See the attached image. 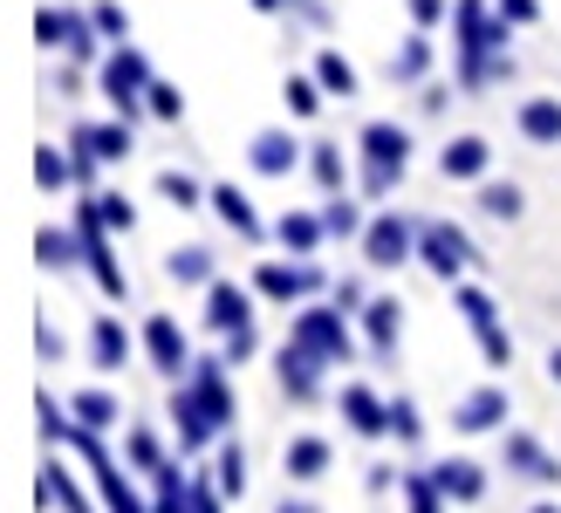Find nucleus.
<instances>
[{"label":"nucleus","instance_id":"nucleus-42","mask_svg":"<svg viewBox=\"0 0 561 513\" xmlns=\"http://www.w3.org/2000/svg\"><path fill=\"white\" fill-rule=\"evenodd\" d=\"M404 8H411V21H417V27H438L445 14H453V0H404Z\"/></svg>","mask_w":561,"mask_h":513},{"label":"nucleus","instance_id":"nucleus-19","mask_svg":"<svg viewBox=\"0 0 561 513\" xmlns=\"http://www.w3.org/2000/svg\"><path fill=\"white\" fill-rule=\"evenodd\" d=\"M343 418H350V432L356 438H377V432H390V404H377L363 384H343Z\"/></svg>","mask_w":561,"mask_h":513},{"label":"nucleus","instance_id":"nucleus-6","mask_svg":"<svg viewBox=\"0 0 561 513\" xmlns=\"http://www.w3.org/2000/svg\"><path fill=\"white\" fill-rule=\"evenodd\" d=\"M417 253V226L411 219H398V213H383V219H370L363 226V261H370L377 274H390V267H404Z\"/></svg>","mask_w":561,"mask_h":513},{"label":"nucleus","instance_id":"nucleus-43","mask_svg":"<svg viewBox=\"0 0 561 513\" xmlns=\"http://www.w3.org/2000/svg\"><path fill=\"white\" fill-rule=\"evenodd\" d=\"M124 452H130V459L145 466V472L158 466V438H151V432H130V438H124Z\"/></svg>","mask_w":561,"mask_h":513},{"label":"nucleus","instance_id":"nucleus-14","mask_svg":"<svg viewBox=\"0 0 561 513\" xmlns=\"http://www.w3.org/2000/svg\"><path fill=\"white\" fill-rule=\"evenodd\" d=\"M76 151L82 158H96V164H124L137 145H130V117H117V124H82L76 130Z\"/></svg>","mask_w":561,"mask_h":513},{"label":"nucleus","instance_id":"nucleus-35","mask_svg":"<svg viewBox=\"0 0 561 513\" xmlns=\"http://www.w3.org/2000/svg\"><path fill=\"white\" fill-rule=\"evenodd\" d=\"M390 432H398V445H417V438H425V424H417V404H411V397H390Z\"/></svg>","mask_w":561,"mask_h":513},{"label":"nucleus","instance_id":"nucleus-9","mask_svg":"<svg viewBox=\"0 0 561 513\" xmlns=\"http://www.w3.org/2000/svg\"><path fill=\"white\" fill-rule=\"evenodd\" d=\"M295 164H301V145L288 130H254L247 137V171H254V179H288Z\"/></svg>","mask_w":561,"mask_h":513},{"label":"nucleus","instance_id":"nucleus-27","mask_svg":"<svg viewBox=\"0 0 561 513\" xmlns=\"http://www.w3.org/2000/svg\"><path fill=\"white\" fill-rule=\"evenodd\" d=\"M322 233H329V226H322L316 213H280V226H274V240H280V247H295V253H316Z\"/></svg>","mask_w":561,"mask_h":513},{"label":"nucleus","instance_id":"nucleus-33","mask_svg":"<svg viewBox=\"0 0 561 513\" xmlns=\"http://www.w3.org/2000/svg\"><path fill=\"white\" fill-rule=\"evenodd\" d=\"M280 96H288V110H295V117H316L329 90H322L316 76H288V90H280Z\"/></svg>","mask_w":561,"mask_h":513},{"label":"nucleus","instance_id":"nucleus-28","mask_svg":"<svg viewBox=\"0 0 561 513\" xmlns=\"http://www.w3.org/2000/svg\"><path fill=\"white\" fill-rule=\"evenodd\" d=\"M398 493L411 500V513H445V493L432 472H398Z\"/></svg>","mask_w":561,"mask_h":513},{"label":"nucleus","instance_id":"nucleus-23","mask_svg":"<svg viewBox=\"0 0 561 513\" xmlns=\"http://www.w3.org/2000/svg\"><path fill=\"white\" fill-rule=\"evenodd\" d=\"M213 213L227 219V226H233V233H240L247 247L261 240V219H254V206H247V192H240V185H213Z\"/></svg>","mask_w":561,"mask_h":513},{"label":"nucleus","instance_id":"nucleus-26","mask_svg":"<svg viewBox=\"0 0 561 513\" xmlns=\"http://www.w3.org/2000/svg\"><path fill=\"white\" fill-rule=\"evenodd\" d=\"M316 82H322L329 96H356V82H363V76H356V62H350L343 48H322V55H316Z\"/></svg>","mask_w":561,"mask_h":513},{"label":"nucleus","instance_id":"nucleus-37","mask_svg":"<svg viewBox=\"0 0 561 513\" xmlns=\"http://www.w3.org/2000/svg\"><path fill=\"white\" fill-rule=\"evenodd\" d=\"M145 110H151L158 124H179V117H185V96L172 90V82H151V96H145Z\"/></svg>","mask_w":561,"mask_h":513},{"label":"nucleus","instance_id":"nucleus-5","mask_svg":"<svg viewBox=\"0 0 561 513\" xmlns=\"http://www.w3.org/2000/svg\"><path fill=\"white\" fill-rule=\"evenodd\" d=\"M417 261H425L438 281H459L472 261H480V253H472V240L459 233V226H445V219H425V226H417Z\"/></svg>","mask_w":561,"mask_h":513},{"label":"nucleus","instance_id":"nucleus-16","mask_svg":"<svg viewBox=\"0 0 561 513\" xmlns=\"http://www.w3.org/2000/svg\"><path fill=\"white\" fill-rule=\"evenodd\" d=\"M438 171L445 179H493V145L486 137H453V145H438Z\"/></svg>","mask_w":561,"mask_h":513},{"label":"nucleus","instance_id":"nucleus-22","mask_svg":"<svg viewBox=\"0 0 561 513\" xmlns=\"http://www.w3.org/2000/svg\"><path fill=\"white\" fill-rule=\"evenodd\" d=\"M363 322H370V350L377 356H398V342H404V308L398 301H370V308H363Z\"/></svg>","mask_w":561,"mask_h":513},{"label":"nucleus","instance_id":"nucleus-2","mask_svg":"<svg viewBox=\"0 0 561 513\" xmlns=\"http://www.w3.org/2000/svg\"><path fill=\"white\" fill-rule=\"evenodd\" d=\"M356 151H363V192L383 198L390 185L404 179V164H411V130L404 124H363Z\"/></svg>","mask_w":561,"mask_h":513},{"label":"nucleus","instance_id":"nucleus-45","mask_svg":"<svg viewBox=\"0 0 561 513\" xmlns=\"http://www.w3.org/2000/svg\"><path fill=\"white\" fill-rule=\"evenodd\" d=\"M280 513H316V506H301V500H280Z\"/></svg>","mask_w":561,"mask_h":513},{"label":"nucleus","instance_id":"nucleus-4","mask_svg":"<svg viewBox=\"0 0 561 513\" xmlns=\"http://www.w3.org/2000/svg\"><path fill=\"white\" fill-rule=\"evenodd\" d=\"M206 329L227 335V356H247V350H254V308H247V288H233V281H213V288H206Z\"/></svg>","mask_w":561,"mask_h":513},{"label":"nucleus","instance_id":"nucleus-25","mask_svg":"<svg viewBox=\"0 0 561 513\" xmlns=\"http://www.w3.org/2000/svg\"><path fill=\"white\" fill-rule=\"evenodd\" d=\"M308 171H316V185H322V192H343V185H350L343 145H329V137H316V145H308Z\"/></svg>","mask_w":561,"mask_h":513},{"label":"nucleus","instance_id":"nucleus-36","mask_svg":"<svg viewBox=\"0 0 561 513\" xmlns=\"http://www.w3.org/2000/svg\"><path fill=\"white\" fill-rule=\"evenodd\" d=\"M90 14H96V35H103V42H130V14L117 8V0H96Z\"/></svg>","mask_w":561,"mask_h":513},{"label":"nucleus","instance_id":"nucleus-34","mask_svg":"<svg viewBox=\"0 0 561 513\" xmlns=\"http://www.w3.org/2000/svg\"><path fill=\"white\" fill-rule=\"evenodd\" d=\"M322 226H329V233H343V240H350V233H363V213L350 206L343 192H329V206H322Z\"/></svg>","mask_w":561,"mask_h":513},{"label":"nucleus","instance_id":"nucleus-1","mask_svg":"<svg viewBox=\"0 0 561 513\" xmlns=\"http://www.w3.org/2000/svg\"><path fill=\"white\" fill-rule=\"evenodd\" d=\"M179 438L185 445H206L213 432H219V418H233V404H227V384H219V363H199V369H185L179 377Z\"/></svg>","mask_w":561,"mask_h":513},{"label":"nucleus","instance_id":"nucleus-3","mask_svg":"<svg viewBox=\"0 0 561 513\" xmlns=\"http://www.w3.org/2000/svg\"><path fill=\"white\" fill-rule=\"evenodd\" d=\"M96 82H103V96H110V110H117V117H145V96H151V62H145V55H137L130 42H117V48H110L103 55V69H96Z\"/></svg>","mask_w":561,"mask_h":513},{"label":"nucleus","instance_id":"nucleus-29","mask_svg":"<svg viewBox=\"0 0 561 513\" xmlns=\"http://www.w3.org/2000/svg\"><path fill=\"white\" fill-rule=\"evenodd\" d=\"M425 69H432V42H425V35H411L398 55H390V82H417Z\"/></svg>","mask_w":561,"mask_h":513},{"label":"nucleus","instance_id":"nucleus-44","mask_svg":"<svg viewBox=\"0 0 561 513\" xmlns=\"http://www.w3.org/2000/svg\"><path fill=\"white\" fill-rule=\"evenodd\" d=\"M548 384L561 390V342H554V350H548Z\"/></svg>","mask_w":561,"mask_h":513},{"label":"nucleus","instance_id":"nucleus-47","mask_svg":"<svg viewBox=\"0 0 561 513\" xmlns=\"http://www.w3.org/2000/svg\"><path fill=\"white\" fill-rule=\"evenodd\" d=\"M527 513H561V506H554V500H541V506H527Z\"/></svg>","mask_w":561,"mask_h":513},{"label":"nucleus","instance_id":"nucleus-40","mask_svg":"<svg viewBox=\"0 0 561 513\" xmlns=\"http://www.w3.org/2000/svg\"><path fill=\"white\" fill-rule=\"evenodd\" d=\"M219 493H247V459H240V445H227V452H219Z\"/></svg>","mask_w":561,"mask_h":513},{"label":"nucleus","instance_id":"nucleus-21","mask_svg":"<svg viewBox=\"0 0 561 513\" xmlns=\"http://www.w3.org/2000/svg\"><path fill=\"white\" fill-rule=\"evenodd\" d=\"M69 411H76L82 432H110V424H124V404H117V397H110L103 384H96V390H76V397H69Z\"/></svg>","mask_w":561,"mask_h":513},{"label":"nucleus","instance_id":"nucleus-39","mask_svg":"<svg viewBox=\"0 0 561 513\" xmlns=\"http://www.w3.org/2000/svg\"><path fill=\"white\" fill-rule=\"evenodd\" d=\"M35 42H42V48H69V14H62V8H42V14H35Z\"/></svg>","mask_w":561,"mask_h":513},{"label":"nucleus","instance_id":"nucleus-8","mask_svg":"<svg viewBox=\"0 0 561 513\" xmlns=\"http://www.w3.org/2000/svg\"><path fill=\"white\" fill-rule=\"evenodd\" d=\"M500 418H514V397H507V384H486V390L459 397V411H453V432L480 438V432H500Z\"/></svg>","mask_w":561,"mask_h":513},{"label":"nucleus","instance_id":"nucleus-24","mask_svg":"<svg viewBox=\"0 0 561 513\" xmlns=\"http://www.w3.org/2000/svg\"><path fill=\"white\" fill-rule=\"evenodd\" d=\"M480 213H486V219H507V226H514V219L527 213V192H520L514 179H480Z\"/></svg>","mask_w":561,"mask_h":513},{"label":"nucleus","instance_id":"nucleus-10","mask_svg":"<svg viewBox=\"0 0 561 513\" xmlns=\"http://www.w3.org/2000/svg\"><path fill=\"white\" fill-rule=\"evenodd\" d=\"M500 459H507V472L535 479V487H561V459H548V452L527 438V432H507V438H500Z\"/></svg>","mask_w":561,"mask_h":513},{"label":"nucleus","instance_id":"nucleus-15","mask_svg":"<svg viewBox=\"0 0 561 513\" xmlns=\"http://www.w3.org/2000/svg\"><path fill=\"white\" fill-rule=\"evenodd\" d=\"M432 479H438V493L453 500V506L486 500V466H480V459H438V466H432Z\"/></svg>","mask_w":561,"mask_h":513},{"label":"nucleus","instance_id":"nucleus-46","mask_svg":"<svg viewBox=\"0 0 561 513\" xmlns=\"http://www.w3.org/2000/svg\"><path fill=\"white\" fill-rule=\"evenodd\" d=\"M254 8H261V14H280V0H254Z\"/></svg>","mask_w":561,"mask_h":513},{"label":"nucleus","instance_id":"nucleus-41","mask_svg":"<svg viewBox=\"0 0 561 513\" xmlns=\"http://www.w3.org/2000/svg\"><path fill=\"white\" fill-rule=\"evenodd\" d=\"M493 14L507 21V27H535L541 21V0H493Z\"/></svg>","mask_w":561,"mask_h":513},{"label":"nucleus","instance_id":"nucleus-11","mask_svg":"<svg viewBox=\"0 0 561 513\" xmlns=\"http://www.w3.org/2000/svg\"><path fill=\"white\" fill-rule=\"evenodd\" d=\"M145 356H151L158 377H172V384L192 369V363H185V335H179V322H172V316H151V322H145Z\"/></svg>","mask_w":561,"mask_h":513},{"label":"nucleus","instance_id":"nucleus-13","mask_svg":"<svg viewBox=\"0 0 561 513\" xmlns=\"http://www.w3.org/2000/svg\"><path fill=\"white\" fill-rule=\"evenodd\" d=\"M124 363H130V329H124V316H96L90 322V369L117 377Z\"/></svg>","mask_w":561,"mask_h":513},{"label":"nucleus","instance_id":"nucleus-7","mask_svg":"<svg viewBox=\"0 0 561 513\" xmlns=\"http://www.w3.org/2000/svg\"><path fill=\"white\" fill-rule=\"evenodd\" d=\"M459 308H466L472 335H480L486 363H493V369H507V363H514V335L500 329V316H493V295H480V288H459Z\"/></svg>","mask_w":561,"mask_h":513},{"label":"nucleus","instance_id":"nucleus-38","mask_svg":"<svg viewBox=\"0 0 561 513\" xmlns=\"http://www.w3.org/2000/svg\"><path fill=\"white\" fill-rule=\"evenodd\" d=\"M96 213H103L110 233H130V226H137V206H130V198H117V192H96Z\"/></svg>","mask_w":561,"mask_h":513},{"label":"nucleus","instance_id":"nucleus-12","mask_svg":"<svg viewBox=\"0 0 561 513\" xmlns=\"http://www.w3.org/2000/svg\"><path fill=\"white\" fill-rule=\"evenodd\" d=\"M514 130H520L535 151H554V145H561V96H527V103L514 110Z\"/></svg>","mask_w":561,"mask_h":513},{"label":"nucleus","instance_id":"nucleus-31","mask_svg":"<svg viewBox=\"0 0 561 513\" xmlns=\"http://www.w3.org/2000/svg\"><path fill=\"white\" fill-rule=\"evenodd\" d=\"M35 253H42V267L55 274V267H69V261H76V240L62 233V226H42V233H35Z\"/></svg>","mask_w":561,"mask_h":513},{"label":"nucleus","instance_id":"nucleus-18","mask_svg":"<svg viewBox=\"0 0 561 513\" xmlns=\"http://www.w3.org/2000/svg\"><path fill=\"white\" fill-rule=\"evenodd\" d=\"M164 274H172L179 288H213V281H219V261H213V247L192 240V247H179V253H164Z\"/></svg>","mask_w":561,"mask_h":513},{"label":"nucleus","instance_id":"nucleus-17","mask_svg":"<svg viewBox=\"0 0 561 513\" xmlns=\"http://www.w3.org/2000/svg\"><path fill=\"white\" fill-rule=\"evenodd\" d=\"M308 288H322L316 267H280V261H261V267H254V295H267V301H295V295H308Z\"/></svg>","mask_w":561,"mask_h":513},{"label":"nucleus","instance_id":"nucleus-20","mask_svg":"<svg viewBox=\"0 0 561 513\" xmlns=\"http://www.w3.org/2000/svg\"><path fill=\"white\" fill-rule=\"evenodd\" d=\"M329 459H335V452H329V438H316V432L288 438V452H280V466H288V479H301V487H308V479H322V472H329Z\"/></svg>","mask_w":561,"mask_h":513},{"label":"nucleus","instance_id":"nucleus-32","mask_svg":"<svg viewBox=\"0 0 561 513\" xmlns=\"http://www.w3.org/2000/svg\"><path fill=\"white\" fill-rule=\"evenodd\" d=\"M69 179H76V164H62V151L42 145V151H35V185H42V192H62Z\"/></svg>","mask_w":561,"mask_h":513},{"label":"nucleus","instance_id":"nucleus-30","mask_svg":"<svg viewBox=\"0 0 561 513\" xmlns=\"http://www.w3.org/2000/svg\"><path fill=\"white\" fill-rule=\"evenodd\" d=\"M158 192H164V198H172V206H179V213H199V206H206V198H213V192H199V179H185V171H158Z\"/></svg>","mask_w":561,"mask_h":513}]
</instances>
